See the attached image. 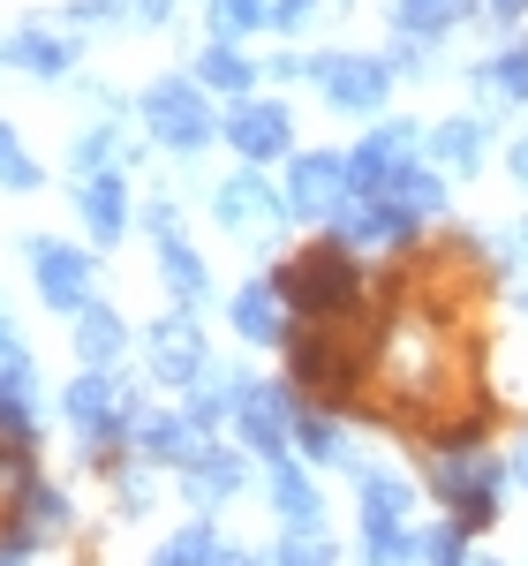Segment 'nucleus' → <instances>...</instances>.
<instances>
[{
  "label": "nucleus",
  "instance_id": "obj_1",
  "mask_svg": "<svg viewBox=\"0 0 528 566\" xmlns=\"http://www.w3.org/2000/svg\"><path fill=\"white\" fill-rule=\"evenodd\" d=\"M506 476H514V469H506L498 453H484V446H476V431L445 438L439 461H431V491H439V506L453 514V528H461V536H476V528L498 522Z\"/></svg>",
  "mask_w": 528,
  "mask_h": 566
},
{
  "label": "nucleus",
  "instance_id": "obj_2",
  "mask_svg": "<svg viewBox=\"0 0 528 566\" xmlns=\"http://www.w3.org/2000/svg\"><path fill=\"white\" fill-rule=\"evenodd\" d=\"M272 287H279V303L287 310H303V317H340V310L362 303V264L348 258V250H309V258L295 264H279L272 272Z\"/></svg>",
  "mask_w": 528,
  "mask_h": 566
},
{
  "label": "nucleus",
  "instance_id": "obj_3",
  "mask_svg": "<svg viewBox=\"0 0 528 566\" xmlns=\"http://www.w3.org/2000/svg\"><path fill=\"white\" fill-rule=\"evenodd\" d=\"M136 114H144V129L159 136L167 151H181V159H197V151L212 144V129H220V122H212V98L189 84V76H159V84L136 98Z\"/></svg>",
  "mask_w": 528,
  "mask_h": 566
},
{
  "label": "nucleus",
  "instance_id": "obj_4",
  "mask_svg": "<svg viewBox=\"0 0 528 566\" xmlns=\"http://www.w3.org/2000/svg\"><path fill=\"white\" fill-rule=\"evenodd\" d=\"M415 144H423L415 122H386V129H370L348 151V189H355V197H393L400 181L423 167V151H415Z\"/></svg>",
  "mask_w": 528,
  "mask_h": 566
},
{
  "label": "nucleus",
  "instance_id": "obj_5",
  "mask_svg": "<svg viewBox=\"0 0 528 566\" xmlns=\"http://www.w3.org/2000/svg\"><path fill=\"white\" fill-rule=\"evenodd\" d=\"M309 84L325 91V106H340V114H378L386 91H393V69L378 53H317Z\"/></svg>",
  "mask_w": 528,
  "mask_h": 566
},
{
  "label": "nucleus",
  "instance_id": "obj_6",
  "mask_svg": "<svg viewBox=\"0 0 528 566\" xmlns=\"http://www.w3.org/2000/svg\"><path fill=\"white\" fill-rule=\"evenodd\" d=\"M355 205L348 159L340 151H295L287 167V219H340Z\"/></svg>",
  "mask_w": 528,
  "mask_h": 566
},
{
  "label": "nucleus",
  "instance_id": "obj_7",
  "mask_svg": "<svg viewBox=\"0 0 528 566\" xmlns=\"http://www.w3.org/2000/svg\"><path fill=\"white\" fill-rule=\"evenodd\" d=\"M23 258H31V272H39V295H45V303L61 310V317H84V310H91V287H98V264H91L84 250L31 234V242H23Z\"/></svg>",
  "mask_w": 528,
  "mask_h": 566
},
{
  "label": "nucleus",
  "instance_id": "obj_8",
  "mask_svg": "<svg viewBox=\"0 0 528 566\" xmlns=\"http://www.w3.org/2000/svg\"><path fill=\"white\" fill-rule=\"evenodd\" d=\"M287 355H295V386L325 392V400L355 392V378H362V348H355L348 333H295Z\"/></svg>",
  "mask_w": 528,
  "mask_h": 566
},
{
  "label": "nucleus",
  "instance_id": "obj_9",
  "mask_svg": "<svg viewBox=\"0 0 528 566\" xmlns=\"http://www.w3.org/2000/svg\"><path fill=\"white\" fill-rule=\"evenodd\" d=\"M144 363H151V378H159V386H197V378L212 370V348H204L197 317L175 310V317H159V325L144 333Z\"/></svg>",
  "mask_w": 528,
  "mask_h": 566
},
{
  "label": "nucleus",
  "instance_id": "obj_10",
  "mask_svg": "<svg viewBox=\"0 0 528 566\" xmlns=\"http://www.w3.org/2000/svg\"><path fill=\"white\" fill-rule=\"evenodd\" d=\"M226 144H234L250 167L287 159V151H295V114H287L279 98H242V106L226 114Z\"/></svg>",
  "mask_w": 528,
  "mask_h": 566
},
{
  "label": "nucleus",
  "instance_id": "obj_11",
  "mask_svg": "<svg viewBox=\"0 0 528 566\" xmlns=\"http://www.w3.org/2000/svg\"><path fill=\"white\" fill-rule=\"evenodd\" d=\"M212 212H220L226 234H257V227H272V219H287V197H279L257 167H242L234 181H220V189H212Z\"/></svg>",
  "mask_w": 528,
  "mask_h": 566
},
{
  "label": "nucleus",
  "instance_id": "obj_12",
  "mask_svg": "<svg viewBox=\"0 0 528 566\" xmlns=\"http://www.w3.org/2000/svg\"><path fill=\"white\" fill-rule=\"evenodd\" d=\"M234 431L250 453L264 461H287V446H295V416H287V392L279 386H250L242 392V408H234Z\"/></svg>",
  "mask_w": 528,
  "mask_h": 566
},
{
  "label": "nucleus",
  "instance_id": "obj_13",
  "mask_svg": "<svg viewBox=\"0 0 528 566\" xmlns=\"http://www.w3.org/2000/svg\"><path fill=\"white\" fill-rule=\"evenodd\" d=\"M264 499H272V514L287 522V536H317V528H325V499H317V483H309L295 461H272V469H264Z\"/></svg>",
  "mask_w": 528,
  "mask_h": 566
},
{
  "label": "nucleus",
  "instance_id": "obj_14",
  "mask_svg": "<svg viewBox=\"0 0 528 566\" xmlns=\"http://www.w3.org/2000/svg\"><path fill=\"white\" fill-rule=\"evenodd\" d=\"M242 483H250V469H242V453H226V446H204V453L181 469V491H189V506H197V514L226 506Z\"/></svg>",
  "mask_w": 528,
  "mask_h": 566
},
{
  "label": "nucleus",
  "instance_id": "obj_15",
  "mask_svg": "<svg viewBox=\"0 0 528 566\" xmlns=\"http://www.w3.org/2000/svg\"><path fill=\"white\" fill-rule=\"evenodd\" d=\"M129 438L151 453V461H167V469H189V461L204 453V431H197L189 416H151V408H144V416L129 423Z\"/></svg>",
  "mask_w": 528,
  "mask_h": 566
},
{
  "label": "nucleus",
  "instance_id": "obj_16",
  "mask_svg": "<svg viewBox=\"0 0 528 566\" xmlns=\"http://www.w3.org/2000/svg\"><path fill=\"white\" fill-rule=\"evenodd\" d=\"M415 227H423V219L408 212L400 197H355L348 212H340V234H348V242H408Z\"/></svg>",
  "mask_w": 528,
  "mask_h": 566
},
{
  "label": "nucleus",
  "instance_id": "obj_17",
  "mask_svg": "<svg viewBox=\"0 0 528 566\" xmlns=\"http://www.w3.org/2000/svg\"><path fill=\"white\" fill-rule=\"evenodd\" d=\"M0 61H15L31 76H68L76 69V45H68V31H53V23H23L15 39L0 45Z\"/></svg>",
  "mask_w": 528,
  "mask_h": 566
},
{
  "label": "nucleus",
  "instance_id": "obj_18",
  "mask_svg": "<svg viewBox=\"0 0 528 566\" xmlns=\"http://www.w3.org/2000/svg\"><path fill=\"white\" fill-rule=\"evenodd\" d=\"M234 333H242L250 348L295 340V333H287V303H279V287H272V280H250V287L234 295Z\"/></svg>",
  "mask_w": 528,
  "mask_h": 566
},
{
  "label": "nucleus",
  "instance_id": "obj_19",
  "mask_svg": "<svg viewBox=\"0 0 528 566\" xmlns=\"http://www.w3.org/2000/svg\"><path fill=\"white\" fill-rule=\"evenodd\" d=\"M362 528H408V506H415V483L393 476V469H362Z\"/></svg>",
  "mask_w": 528,
  "mask_h": 566
},
{
  "label": "nucleus",
  "instance_id": "obj_20",
  "mask_svg": "<svg viewBox=\"0 0 528 566\" xmlns=\"http://www.w3.org/2000/svg\"><path fill=\"white\" fill-rule=\"evenodd\" d=\"M76 212H84L91 242H122V234H129V189H122L114 175L84 181V189H76Z\"/></svg>",
  "mask_w": 528,
  "mask_h": 566
},
{
  "label": "nucleus",
  "instance_id": "obj_21",
  "mask_svg": "<svg viewBox=\"0 0 528 566\" xmlns=\"http://www.w3.org/2000/svg\"><path fill=\"white\" fill-rule=\"evenodd\" d=\"M423 144H431V159L445 175H476L484 167V122H439Z\"/></svg>",
  "mask_w": 528,
  "mask_h": 566
},
{
  "label": "nucleus",
  "instance_id": "obj_22",
  "mask_svg": "<svg viewBox=\"0 0 528 566\" xmlns=\"http://www.w3.org/2000/svg\"><path fill=\"white\" fill-rule=\"evenodd\" d=\"M461 15H468V0H400L393 31H400V39H415V45H431V39H445Z\"/></svg>",
  "mask_w": 528,
  "mask_h": 566
},
{
  "label": "nucleus",
  "instance_id": "obj_23",
  "mask_svg": "<svg viewBox=\"0 0 528 566\" xmlns=\"http://www.w3.org/2000/svg\"><path fill=\"white\" fill-rule=\"evenodd\" d=\"M122 348H129V325H122L114 310H98V303H91L84 317H76V355H84L91 370H106V363H114Z\"/></svg>",
  "mask_w": 528,
  "mask_h": 566
},
{
  "label": "nucleus",
  "instance_id": "obj_24",
  "mask_svg": "<svg viewBox=\"0 0 528 566\" xmlns=\"http://www.w3.org/2000/svg\"><path fill=\"white\" fill-rule=\"evenodd\" d=\"M242 392H250V378H226V370H204V378H197V392H189V423H197V431H212V423H226V416L242 408Z\"/></svg>",
  "mask_w": 528,
  "mask_h": 566
},
{
  "label": "nucleus",
  "instance_id": "obj_25",
  "mask_svg": "<svg viewBox=\"0 0 528 566\" xmlns=\"http://www.w3.org/2000/svg\"><path fill=\"white\" fill-rule=\"evenodd\" d=\"M39 378H31V363H8L0 370V431H15V438H31L39 431Z\"/></svg>",
  "mask_w": 528,
  "mask_h": 566
},
{
  "label": "nucleus",
  "instance_id": "obj_26",
  "mask_svg": "<svg viewBox=\"0 0 528 566\" xmlns=\"http://www.w3.org/2000/svg\"><path fill=\"white\" fill-rule=\"evenodd\" d=\"M159 272H167V287H175V303H181V310L212 295V272H204V258H197L181 234H175V242H159Z\"/></svg>",
  "mask_w": 528,
  "mask_h": 566
},
{
  "label": "nucleus",
  "instance_id": "obj_27",
  "mask_svg": "<svg viewBox=\"0 0 528 566\" xmlns=\"http://www.w3.org/2000/svg\"><path fill=\"white\" fill-rule=\"evenodd\" d=\"M476 91H484V98H498V106H521V98H528V45L490 53L484 69H476Z\"/></svg>",
  "mask_w": 528,
  "mask_h": 566
},
{
  "label": "nucleus",
  "instance_id": "obj_28",
  "mask_svg": "<svg viewBox=\"0 0 528 566\" xmlns=\"http://www.w3.org/2000/svg\"><path fill=\"white\" fill-rule=\"evenodd\" d=\"M220 559V528H212V514H197L189 528H175L159 552H151V566H212Z\"/></svg>",
  "mask_w": 528,
  "mask_h": 566
},
{
  "label": "nucleus",
  "instance_id": "obj_29",
  "mask_svg": "<svg viewBox=\"0 0 528 566\" xmlns=\"http://www.w3.org/2000/svg\"><path fill=\"white\" fill-rule=\"evenodd\" d=\"M204 23H212V45H234V39H250V31L272 23V0H212Z\"/></svg>",
  "mask_w": 528,
  "mask_h": 566
},
{
  "label": "nucleus",
  "instance_id": "obj_30",
  "mask_svg": "<svg viewBox=\"0 0 528 566\" xmlns=\"http://www.w3.org/2000/svg\"><path fill=\"white\" fill-rule=\"evenodd\" d=\"M197 91H257V69L234 45H204L197 53Z\"/></svg>",
  "mask_w": 528,
  "mask_h": 566
},
{
  "label": "nucleus",
  "instance_id": "obj_31",
  "mask_svg": "<svg viewBox=\"0 0 528 566\" xmlns=\"http://www.w3.org/2000/svg\"><path fill=\"white\" fill-rule=\"evenodd\" d=\"M295 446H303V461H317V469H340L348 461V438H340V423L332 416H295Z\"/></svg>",
  "mask_w": 528,
  "mask_h": 566
},
{
  "label": "nucleus",
  "instance_id": "obj_32",
  "mask_svg": "<svg viewBox=\"0 0 528 566\" xmlns=\"http://www.w3.org/2000/svg\"><path fill=\"white\" fill-rule=\"evenodd\" d=\"M423 536L415 528H362V566H415Z\"/></svg>",
  "mask_w": 528,
  "mask_h": 566
},
{
  "label": "nucleus",
  "instance_id": "obj_33",
  "mask_svg": "<svg viewBox=\"0 0 528 566\" xmlns=\"http://www.w3.org/2000/svg\"><path fill=\"white\" fill-rule=\"evenodd\" d=\"M272 566H340V544L317 528V536H279L272 544Z\"/></svg>",
  "mask_w": 528,
  "mask_h": 566
},
{
  "label": "nucleus",
  "instance_id": "obj_34",
  "mask_svg": "<svg viewBox=\"0 0 528 566\" xmlns=\"http://www.w3.org/2000/svg\"><path fill=\"white\" fill-rule=\"evenodd\" d=\"M114 129H84L76 136V151H68V167H76V181H106V167H114Z\"/></svg>",
  "mask_w": 528,
  "mask_h": 566
},
{
  "label": "nucleus",
  "instance_id": "obj_35",
  "mask_svg": "<svg viewBox=\"0 0 528 566\" xmlns=\"http://www.w3.org/2000/svg\"><path fill=\"white\" fill-rule=\"evenodd\" d=\"M393 197H400V205H408L415 219H439V212H445V175H431V167H415V175L400 181Z\"/></svg>",
  "mask_w": 528,
  "mask_h": 566
},
{
  "label": "nucleus",
  "instance_id": "obj_36",
  "mask_svg": "<svg viewBox=\"0 0 528 566\" xmlns=\"http://www.w3.org/2000/svg\"><path fill=\"white\" fill-rule=\"evenodd\" d=\"M0 181L8 189H39V159L23 151V136L8 129V122H0Z\"/></svg>",
  "mask_w": 528,
  "mask_h": 566
},
{
  "label": "nucleus",
  "instance_id": "obj_37",
  "mask_svg": "<svg viewBox=\"0 0 528 566\" xmlns=\"http://www.w3.org/2000/svg\"><path fill=\"white\" fill-rule=\"evenodd\" d=\"M423 566H476V559H468V536H461L453 522L423 528Z\"/></svg>",
  "mask_w": 528,
  "mask_h": 566
},
{
  "label": "nucleus",
  "instance_id": "obj_38",
  "mask_svg": "<svg viewBox=\"0 0 528 566\" xmlns=\"http://www.w3.org/2000/svg\"><path fill=\"white\" fill-rule=\"evenodd\" d=\"M23 506H31V528H61L68 522V499H61V491H45V483H23Z\"/></svg>",
  "mask_w": 528,
  "mask_h": 566
},
{
  "label": "nucleus",
  "instance_id": "obj_39",
  "mask_svg": "<svg viewBox=\"0 0 528 566\" xmlns=\"http://www.w3.org/2000/svg\"><path fill=\"white\" fill-rule=\"evenodd\" d=\"M317 15V0H272V31H303Z\"/></svg>",
  "mask_w": 528,
  "mask_h": 566
},
{
  "label": "nucleus",
  "instance_id": "obj_40",
  "mask_svg": "<svg viewBox=\"0 0 528 566\" xmlns=\"http://www.w3.org/2000/svg\"><path fill=\"white\" fill-rule=\"evenodd\" d=\"M31 544H39V528H8V536H0V566H23Z\"/></svg>",
  "mask_w": 528,
  "mask_h": 566
},
{
  "label": "nucleus",
  "instance_id": "obj_41",
  "mask_svg": "<svg viewBox=\"0 0 528 566\" xmlns=\"http://www.w3.org/2000/svg\"><path fill=\"white\" fill-rule=\"evenodd\" d=\"M68 15H76V23H114V15H129V8H122V0H76Z\"/></svg>",
  "mask_w": 528,
  "mask_h": 566
},
{
  "label": "nucleus",
  "instance_id": "obj_42",
  "mask_svg": "<svg viewBox=\"0 0 528 566\" xmlns=\"http://www.w3.org/2000/svg\"><path fill=\"white\" fill-rule=\"evenodd\" d=\"M151 506V476H122V514H144Z\"/></svg>",
  "mask_w": 528,
  "mask_h": 566
},
{
  "label": "nucleus",
  "instance_id": "obj_43",
  "mask_svg": "<svg viewBox=\"0 0 528 566\" xmlns=\"http://www.w3.org/2000/svg\"><path fill=\"white\" fill-rule=\"evenodd\" d=\"M144 227H151V234H159V242H175L181 227H175V205H167V197H159V205H151V212H144Z\"/></svg>",
  "mask_w": 528,
  "mask_h": 566
},
{
  "label": "nucleus",
  "instance_id": "obj_44",
  "mask_svg": "<svg viewBox=\"0 0 528 566\" xmlns=\"http://www.w3.org/2000/svg\"><path fill=\"white\" fill-rule=\"evenodd\" d=\"M122 8H129L136 23H167L175 15V0H122Z\"/></svg>",
  "mask_w": 528,
  "mask_h": 566
},
{
  "label": "nucleus",
  "instance_id": "obj_45",
  "mask_svg": "<svg viewBox=\"0 0 528 566\" xmlns=\"http://www.w3.org/2000/svg\"><path fill=\"white\" fill-rule=\"evenodd\" d=\"M212 566H272V552H242V544H220V559Z\"/></svg>",
  "mask_w": 528,
  "mask_h": 566
},
{
  "label": "nucleus",
  "instance_id": "obj_46",
  "mask_svg": "<svg viewBox=\"0 0 528 566\" xmlns=\"http://www.w3.org/2000/svg\"><path fill=\"white\" fill-rule=\"evenodd\" d=\"M506 167H514V181H521V189H528V136H521V144H514V151H506Z\"/></svg>",
  "mask_w": 528,
  "mask_h": 566
},
{
  "label": "nucleus",
  "instance_id": "obj_47",
  "mask_svg": "<svg viewBox=\"0 0 528 566\" xmlns=\"http://www.w3.org/2000/svg\"><path fill=\"white\" fill-rule=\"evenodd\" d=\"M0 355H8V363H23V348H15V325H8V310H0Z\"/></svg>",
  "mask_w": 528,
  "mask_h": 566
},
{
  "label": "nucleus",
  "instance_id": "obj_48",
  "mask_svg": "<svg viewBox=\"0 0 528 566\" xmlns=\"http://www.w3.org/2000/svg\"><path fill=\"white\" fill-rule=\"evenodd\" d=\"M506 469H514V483H521V491H528V438H521V446H514V461H506Z\"/></svg>",
  "mask_w": 528,
  "mask_h": 566
},
{
  "label": "nucleus",
  "instance_id": "obj_49",
  "mask_svg": "<svg viewBox=\"0 0 528 566\" xmlns=\"http://www.w3.org/2000/svg\"><path fill=\"white\" fill-rule=\"evenodd\" d=\"M484 8H490V15H498V23H514V15H521L528 0H484Z\"/></svg>",
  "mask_w": 528,
  "mask_h": 566
},
{
  "label": "nucleus",
  "instance_id": "obj_50",
  "mask_svg": "<svg viewBox=\"0 0 528 566\" xmlns=\"http://www.w3.org/2000/svg\"><path fill=\"white\" fill-rule=\"evenodd\" d=\"M514 310H521V317H528V295H514Z\"/></svg>",
  "mask_w": 528,
  "mask_h": 566
},
{
  "label": "nucleus",
  "instance_id": "obj_51",
  "mask_svg": "<svg viewBox=\"0 0 528 566\" xmlns=\"http://www.w3.org/2000/svg\"><path fill=\"white\" fill-rule=\"evenodd\" d=\"M476 566H498V559H476Z\"/></svg>",
  "mask_w": 528,
  "mask_h": 566
},
{
  "label": "nucleus",
  "instance_id": "obj_52",
  "mask_svg": "<svg viewBox=\"0 0 528 566\" xmlns=\"http://www.w3.org/2000/svg\"><path fill=\"white\" fill-rule=\"evenodd\" d=\"M521 242H528V227H521Z\"/></svg>",
  "mask_w": 528,
  "mask_h": 566
}]
</instances>
